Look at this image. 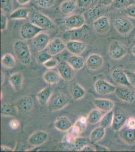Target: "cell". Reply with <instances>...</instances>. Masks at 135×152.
<instances>
[{
  "label": "cell",
  "mask_w": 135,
  "mask_h": 152,
  "mask_svg": "<svg viewBox=\"0 0 135 152\" xmlns=\"http://www.w3.org/2000/svg\"><path fill=\"white\" fill-rule=\"evenodd\" d=\"M13 50L17 60L24 66L31 63V53L29 45L25 41L17 40L13 45Z\"/></svg>",
  "instance_id": "6da1fadb"
},
{
  "label": "cell",
  "mask_w": 135,
  "mask_h": 152,
  "mask_svg": "<svg viewBox=\"0 0 135 152\" xmlns=\"http://www.w3.org/2000/svg\"><path fill=\"white\" fill-rule=\"evenodd\" d=\"M43 30L50 31L55 29L56 24L50 18L41 12L33 11L30 16V21Z\"/></svg>",
  "instance_id": "7a4b0ae2"
},
{
  "label": "cell",
  "mask_w": 135,
  "mask_h": 152,
  "mask_svg": "<svg viewBox=\"0 0 135 152\" xmlns=\"http://www.w3.org/2000/svg\"><path fill=\"white\" fill-rule=\"evenodd\" d=\"M89 36V28L85 24L81 28L75 29H68L64 32L63 38L67 41H83L88 38Z\"/></svg>",
  "instance_id": "3957f363"
},
{
  "label": "cell",
  "mask_w": 135,
  "mask_h": 152,
  "mask_svg": "<svg viewBox=\"0 0 135 152\" xmlns=\"http://www.w3.org/2000/svg\"><path fill=\"white\" fill-rule=\"evenodd\" d=\"M69 103V99L65 94L58 92L51 95L48 102V107L50 111H60L66 107Z\"/></svg>",
  "instance_id": "277c9868"
},
{
  "label": "cell",
  "mask_w": 135,
  "mask_h": 152,
  "mask_svg": "<svg viewBox=\"0 0 135 152\" xmlns=\"http://www.w3.org/2000/svg\"><path fill=\"white\" fill-rule=\"evenodd\" d=\"M128 48L124 44L119 41H113L110 44L108 53L110 57L114 60L122 58L128 53Z\"/></svg>",
  "instance_id": "5b68a950"
},
{
  "label": "cell",
  "mask_w": 135,
  "mask_h": 152,
  "mask_svg": "<svg viewBox=\"0 0 135 152\" xmlns=\"http://www.w3.org/2000/svg\"><path fill=\"white\" fill-rule=\"evenodd\" d=\"M43 30L30 22L23 23L20 29V35L24 40L32 39Z\"/></svg>",
  "instance_id": "8992f818"
},
{
  "label": "cell",
  "mask_w": 135,
  "mask_h": 152,
  "mask_svg": "<svg viewBox=\"0 0 135 152\" xmlns=\"http://www.w3.org/2000/svg\"><path fill=\"white\" fill-rule=\"evenodd\" d=\"M87 118L81 117L77 120L72 127L68 130V138L70 141H74L75 138L78 137L81 133L84 132L87 127Z\"/></svg>",
  "instance_id": "52a82bcc"
},
{
  "label": "cell",
  "mask_w": 135,
  "mask_h": 152,
  "mask_svg": "<svg viewBox=\"0 0 135 152\" xmlns=\"http://www.w3.org/2000/svg\"><path fill=\"white\" fill-rule=\"evenodd\" d=\"M64 24L69 29L81 28L86 24L85 18L80 14H73L64 19Z\"/></svg>",
  "instance_id": "ba28073f"
},
{
  "label": "cell",
  "mask_w": 135,
  "mask_h": 152,
  "mask_svg": "<svg viewBox=\"0 0 135 152\" xmlns=\"http://www.w3.org/2000/svg\"><path fill=\"white\" fill-rule=\"evenodd\" d=\"M113 26L120 34L127 35L132 31L134 26L132 22L127 18L120 17L115 19Z\"/></svg>",
  "instance_id": "9c48e42d"
},
{
  "label": "cell",
  "mask_w": 135,
  "mask_h": 152,
  "mask_svg": "<svg viewBox=\"0 0 135 152\" xmlns=\"http://www.w3.org/2000/svg\"><path fill=\"white\" fill-rule=\"evenodd\" d=\"M115 94L118 99L123 102L130 104L135 102V92L128 86H121L116 87Z\"/></svg>",
  "instance_id": "30bf717a"
},
{
  "label": "cell",
  "mask_w": 135,
  "mask_h": 152,
  "mask_svg": "<svg viewBox=\"0 0 135 152\" xmlns=\"http://www.w3.org/2000/svg\"><path fill=\"white\" fill-rule=\"evenodd\" d=\"M92 28L99 34H104L108 33L110 28V18L106 15L99 16L93 21Z\"/></svg>",
  "instance_id": "8fae6325"
},
{
  "label": "cell",
  "mask_w": 135,
  "mask_h": 152,
  "mask_svg": "<svg viewBox=\"0 0 135 152\" xmlns=\"http://www.w3.org/2000/svg\"><path fill=\"white\" fill-rule=\"evenodd\" d=\"M94 88L97 94L105 95L115 92L116 87L104 80L99 79L94 83Z\"/></svg>",
  "instance_id": "7c38bea8"
},
{
  "label": "cell",
  "mask_w": 135,
  "mask_h": 152,
  "mask_svg": "<svg viewBox=\"0 0 135 152\" xmlns=\"http://www.w3.org/2000/svg\"><path fill=\"white\" fill-rule=\"evenodd\" d=\"M66 48V44L58 38H56L50 41L45 50L51 56H55L63 51Z\"/></svg>",
  "instance_id": "4fadbf2b"
},
{
  "label": "cell",
  "mask_w": 135,
  "mask_h": 152,
  "mask_svg": "<svg viewBox=\"0 0 135 152\" xmlns=\"http://www.w3.org/2000/svg\"><path fill=\"white\" fill-rule=\"evenodd\" d=\"M34 100L30 96H24L18 99L16 105L19 113H26L32 111L34 107Z\"/></svg>",
  "instance_id": "5bb4252c"
},
{
  "label": "cell",
  "mask_w": 135,
  "mask_h": 152,
  "mask_svg": "<svg viewBox=\"0 0 135 152\" xmlns=\"http://www.w3.org/2000/svg\"><path fill=\"white\" fill-rule=\"evenodd\" d=\"M128 117L126 114L120 110H116L114 112L112 128L115 132H119L126 124Z\"/></svg>",
  "instance_id": "9a60e30c"
},
{
  "label": "cell",
  "mask_w": 135,
  "mask_h": 152,
  "mask_svg": "<svg viewBox=\"0 0 135 152\" xmlns=\"http://www.w3.org/2000/svg\"><path fill=\"white\" fill-rule=\"evenodd\" d=\"M75 71L67 61L61 62L58 66V72L61 77L66 81H70L73 79Z\"/></svg>",
  "instance_id": "2e32d148"
},
{
  "label": "cell",
  "mask_w": 135,
  "mask_h": 152,
  "mask_svg": "<svg viewBox=\"0 0 135 152\" xmlns=\"http://www.w3.org/2000/svg\"><path fill=\"white\" fill-rule=\"evenodd\" d=\"M50 42V35L42 31L32 39L33 45L38 51L45 49Z\"/></svg>",
  "instance_id": "e0dca14e"
},
{
  "label": "cell",
  "mask_w": 135,
  "mask_h": 152,
  "mask_svg": "<svg viewBox=\"0 0 135 152\" xmlns=\"http://www.w3.org/2000/svg\"><path fill=\"white\" fill-rule=\"evenodd\" d=\"M48 135L43 130H38L34 132L28 139V143L32 146L38 147L45 143L48 140Z\"/></svg>",
  "instance_id": "ac0fdd59"
},
{
  "label": "cell",
  "mask_w": 135,
  "mask_h": 152,
  "mask_svg": "<svg viewBox=\"0 0 135 152\" xmlns=\"http://www.w3.org/2000/svg\"><path fill=\"white\" fill-rule=\"evenodd\" d=\"M111 75L113 80L118 85L128 87L131 85L125 70L121 69V68H115L112 72Z\"/></svg>",
  "instance_id": "d6986e66"
},
{
  "label": "cell",
  "mask_w": 135,
  "mask_h": 152,
  "mask_svg": "<svg viewBox=\"0 0 135 152\" xmlns=\"http://www.w3.org/2000/svg\"><path fill=\"white\" fill-rule=\"evenodd\" d=\"M104 64L103 57L98 54H92L87 57L86 61L87 67L92 71H96L103 66Z\"/></svg>",
  "instance_id": "ffe728a7"
},
{
  "label": "cell",
  "mask_w": 135,
  "mask_h": 152,
  "mask_svg": "<svg viewBox=\"0 0 135 152\" xmlns=\"http://www.w3.org/2000/svg\"><path fill=\"white\" fill-rule=\"evenodd\" d=\"M86 44L82 41H69L66 43V49L74 55H80L86 49Z\"/></svg>",
  "instance_id": "44dd1931"
},
{
  "label": "cell",
  "mask_w": 135,
  "mask_h": 152,
  "mask_svg": "<svg viewBox=\"0 0 135 152\" xmlns=\"http://www.w3.org/2000/svg\"><path fill=\"white\" fill-rule=\"evenodd\" d=\"M119 136L125 143L130 145L135 144V128L124 126L119 131Z\"/></svg>",
  "instance_id": "7402d4cb"
},
{
  "label": "cell",
  "mask_w": 135,
  "mask_h": 152,
  "mask_svg": "<svg viewBox=\"0 0 135 152\" xmlns=\"http://www.w3.org/2000/svg\"><path fill=\"white\" fill-rule=\"evenodd\" d=\"M93 102L97 109L103 112H108L113 110L115 107L114 102L108 99H95Z\"/></svg>",
  "instance_id": "603a6c76"
},
{
  "label": "cell",
  "mask_w": 135,
  "mask_h": 152,
  "mask_svg": "<svg viewBox=\"0 0 135 152\" xmlns=\"http://www.w3.org/2000/svg\"><path fill=\"white\" fill-rule=\"evenodd\" d=\"M54 127L58 131L66 132L68 131L73 126L72 122L66 116L58 118L53 124Z\"/></svg>",
  "instance_id": "cb8c5ba5"
},
{
  "label": "cell",
  "mask_w": 135,
  "mask_h": 152,
  "mask_svg": "<svg viewBox=\"0 0 135 152\" xmlns=\"http://www.w3.org/2000/svg\"><path fill=\"white\" fill-rule=\"evenodd\" d=\"M23 80V75L22 73L19 72L12 74L9 79L10 84L16 91H18L21 89L22 87Z\"/></svg>",
  "instance_id": "d4e9b609"
},
{
  "label": "cell",
  "mask_w": 135,
  "mask_h": 152,
  "mask_svg": "<svg viewBox=\"0 0 135 152\" xmlns=\"http://www.w3.org/2000/svg\"><path fill=\"white\" fill-rule=\"evenodd\" d=\"M53 94V89L51 87H46L40 91L36 95L38 103L41 106L45 105L50 100Z\"/></svg>",
  "instance_id": "484cf974"
},
{
  "label": "cell",
  "mask_w": 135,
  "mask_h": 152,
  "mask_svg": "<svg viewBox=\"0 0 135 152\" xmlns=\"http://www.w3.org/2000/svg\"><path fill=\"white\" fill-rule=\"evenodd\" d=\"M67 62L75 71H79L84 67L86 61L84 58L79 55H73L67 59Z\"/></svg>",
  "instance_id": "4316f807"
},
{
  "label": "cell",
  "mask_w": 135,
  "mask_h": 152,
  "mask_svg": "<svg viewBox=\"0 0 135 152\" xmlns=\"http://www.w3.org/2000/svg\"><path fill=\"white\" fill-rule=\"evenodd\" d=\"M19 113L16 105L7 103H2L1 107V115L5 117H14Z\"/></svg>",
  "instance_id": "83f0119b"
},
{
  "label": "cell",
  "mask_w": 135,
  "mask_h": 152,
  "mask_svg": "<svg viewBox=\"0 0 135 152\" xmlns=\"http://www.w3.org/2000/svg\"><path fill=\"white\" fill-rule=\"evenodd\" d=\"M30 13V10L27 8H19L12 11L10 14L9 18L14 20L26 19L29 18Z\"/></svg>",
  "instance_id": "f1b7e54d"
},
{
  "label": "cell",
  "mask_w": 135,
  "mask_h": 152,
  "mask_svg": "<svg viewBox=\"0 0 135 152\" xmlns=\"http://www.w3.org/2000/svg\"><path fill=\"white\" fill-rule=\"evenodd\" d=\"M70 93L74 100H79L85 95L86 91L80 84L75 83L70 87Z\"/></svg>",
  "instance_id": "f546056e"
},
{
  "label": "cell",
  "mask_w": 135,
  "mask_h": 152,
  "mask_svg": "<svg viewBox=\"0 0 135 152\" xmlns=\"http://www.w3.org/2000/svg\"><path fill=\"white\" fill-rule=\"evenodd\" d=\"M77 7V4L73 0H66L62 2L60 5V11L65 15H69L72 13Z\"/></svg>",
  "instance_id": "4dcf8cb0"
},
{
  "label": "cell",
  "mask_w": 135,
  "mask_h": 152,
  "mask_svg": "<svg viewBox=\"0 0 135 152\" xmlns=\"http://www.w3.org/2000/svg\"><path fill=\"white\" fill-rule=\"evenodd\" d=\"M60 76L58 72L53 70H49L45 72L43 76L45 81L48 84L53 85L58 83L60 80Z\"/></svg>",
  "instance_id": "1f68e13d"
},
{
  "label": "cell",
  "mask_w": 135,
  "mask_h": 152,
  "mask_svg": "<svg viewBox=\"0 0 135 152\" xmlns=\"http://www.w3.org/2000/svg\"><path fill=\"white\" fill-rule=\"evenodd\" d=\"M105 135V129L101 126L95 128L90 135V140L91 142L93 143H97V142L102 140Z\"/></svg>",
  "instance_id": "d6a6232c"
},
{
  "label": "cell",
  "mask_w": 135,
  "mask_h": 152,
  "mask_svg": "<svg viewBox=\"0 0 135 152\" xmlns=\"http://www.w3.org/2000/svg\"><path fill=\"white\" fill-rule=\"evenodd\" d=\"M103 116V114L100 110L98 109H93L88 114L87 120L90 124H96L100 122Z\"/></svg>",
  "instance_id": "836d02e7"
},
{
  "label": "cell",
  "mask_w": 135,
  "mask_h": 152,
  "mask_svg": "<svg viewBox=\"0 0 135 152\" xmlns=\"http://www.w3.org/2000/svg\"><path fill=\"white\" fill-rule=\"evenodd\" d=\"M1 64L5 68L11 69L15 66V58L11 54L6 53L2 56Z\"/></svg>",
  "instance_id": "e575fe53"
},
{
  "label": "cell",
  "mask_w": 135,
  "mask_h": 152,
  "mask_svg": "<svg viewBox=\"0 0 135 152\" xmlns=\"http://www.w3.org/2000/svg\"><path fill=\"white\" fill-rule=\"evenodd\" d=\"M114 112H115L113 110L106 112V114L103 116L101 120L100 121V126L105 129L111 127L113 124Z\"/></svg>",
  "instance_id": "d590c367"
},
{
  "label": "cell",
  "mask_w": 135,
  "mask_h": 152,
  "mask_svg": "<svg viewBox=\"0 0 135 152\" xmlns=\"http://www.w3.org/2000/svg\"><path fill=\"white\" fill-rule=\"evenodd\" d=\"M74 145L77 150L80 151L81 149L86 145H90L91 142L90 138L85 137H77L74 140Z\"/></svg>",
  "instance_id": "8d00e7d4"
},
{
  "label": "cell",
  "mask_w": 135,
  "mask_h": 152,
  "mask_svg": "<svg viewBox=\"0 0 135 152\" xmlns=\"http://www.w3.org/2000/svg\"><path fill=\"white\" fill-rule=\"evenodd\" d=\"M53 57L50 54L48 53L45 49L41 50L38 52L36 56V61L38 64H43L48 59Z\"/></svg>",
  "instance_id": "74e56055"
},
{
  "label": "cell",
  "mask_w": 135,
  "mask_h": 152,
  "mask_svg": "<svg viewBox=\"0 0 135 152\" xmlns=\"http://www.w3.org/2000/svg\"><path fill=\"white\" fill-rule=\"evenodd\" d=\"M13 8V0H1V8L2 12L9 13Z\"/></svg>",
  "instance_id": "f35d334b"
},
{
  "label": "cell",
  "mask_w": 135,
  "mask_h": 152,
  "mask_svg": "<svg viewBox=\"0 0 135 152\" xmlns=\"http://www.w3.org/2000/svg\"><path fill=\"white\" fill-rule=\"evenodd\" d=\"M37 5L43 9H49L55 4V0H35Z\"/></svg>",
  "instance_id": "ab89813d"
},
{
  "label": "cell",
  "mask_w": 135,
  "mask_h": 152,
  "mask_svg": "<svg viewBox=\"0 0 135 152\" xmlns=\"http://www.w3.org/2000/svg\"><path fill=\"white\" fill-rule=\"evenodd\" d=\"M101 8L102 6L97 4V5L95 6V7L92 8L90 9L88 11V16L90 19H93V18H99V15L100 14V12L101 11Z\"/></svg>",
  "instance_id": "60d3db41"
},
{
  "label": "cell",
  "mask_w": 135,
  "mask_h": 152,
  "mask_svg": "<svg viewBox=\"0 0 135 152\" xmlns=\"http://www.w3.org/2000/svg\"><path fill=\"white\" fill-rule=\"evenodd\" d=\"M77 7L79 9L85 10L89 8L94 3V0H76Z\"/></svg>",
  "instance_id": "b9f144b4"
},
{
  "label": "cell",
  "mask_w": 135,
  "mask_h": 152,
  "mask_svg": "<svg viewBox=\"0 0 135 152\" xmlns=\"http://www.w3.org/2000/svg\"><path fill=\"white\" fill-rule=\"evenodd\" d=\"M112 5L115 9H121L127 7L129 3L128 0H114Z\"/></svg>",
  "instance_id": "7bdbcfd3"
},
{
  "label": "cell",
  "mask_w": 135,
  "mask_h": 152,
  "mask_svg": "<svg viewBox=\"0 0 135 152\" xmlns=\"http://www.w3.org/2000/svg\"><path fill=\"white\" fill-rule=\"evenodd\" d=\"M43 65L46 69H52L56 67V66H58V62L56 59L53 57L50 59H48V61H46V62H45Z\"/></svg>",
  "instance_id": "ee69618b"
},
{
  "label": "cell",
  "mask_w": 135,
  "mask_h": 152,
  "mask_svg": "<svg viewBox=\"0 0 135 152\" xmlns=\"http://www.w3.org/2000/svg\"><path fill=\"white\" fill-rule=\"evenodd\" d=\"M125 13L130 18H135V5H129L126 7Z\"/></svg>",
  "instance_id": "f6af8a7d"
},
{
  "label": "cell",
  "mask_w": 135,
  "mask_h": 152,
  "mask_svg": "<svg viewBox=\"0 0 135 152\" xmlns=\"http://www.w3.org/2000/svg\"><path fill=\"white\" fill-rule=\"evenodd\" d=\"M131 85L135 88V72L133 71L125 70Z\"/></svg>",
  "instance_id": "bcb514c9"
},
{
  "label": "cell",
  "mask_w": 135,
  "mask_h": 152,
  "mask_svg": "<svg viewBox=\"0 0 135 152\" xmlns=\"http://www.w3.org/2000/svg\"><path fill=\"white\" fill-rule=\"evenodd\" d=\"M8 26V18L7 16L2 12L1 15V31L7 29Z\"/></svg>",
  "instance_id": "7dc6e473"
},
{
  "label": "cell",
  "mask_w": 135,
  "mask_h": 152,
  "mask_svg": "<svg viewBox=\"0 0 135 152\" xmlns=\"http://www.w3.org/2000/svg\"><path fill=\"white\" fill-rule=\"evenodd\" d=\"M126 126L130 128H135V117H130L127 120Z\"/></svg>",
  "instance_id": "c3c4849f"
},
{
  "label": "cell",
  "mask_w": 135,
  "mask_h": 152,
  "mask_svg": "<svg viewBox=\"0 0 135 152\" xmlns=\"http://www.w3.org/2000/svg\"><path fill=\"white\" fill-rule=\"evenodd\" d=\"M9 126L13 129H17L20 126L19 121L16 119H13L11 120L9 122Z\"/></svg>",
  "instance_id": "681fc988"
},
{
  "label": "cell",
  "mask_w": 135,
  "mask_h": 152,
  "mask_svg": "<svg viewBox=\"0 0 135 152\" xmlns=\"http://www.w3.org/2000/svg\"><path fill=\"white\" fill-rule=\"evenodd\" d=\"M114 0H98V4L101 6L102 7H108L110 5Z\"/></svg>",
  "instance_id": "f907efd6"
},
{
  "label": "cell",
  "mask_w": 135,
  "mask_h": 152,
  "mask_svg": "<svg viewBox=\"0 0 135 152\" xmlns=\"http://www.w3.org/2000/svg\"><path fill=\"white\" fill-rule=\"evenodd\" d=\"M94 148L95 151H110L108 148L103 145H94Z\"/></svg>",
  "instance_id": "816d5d0a"
},
{
  "label": "cell",
  "mask_w": 135,
  "mask_h": 152,
  "mask_svg": "<svg viewBox=\"0 0 135 152\" xmlns=\"http://www.w3.org/2000/svg\"><path fill=\"white\" fill-rule=\"evenodd\" d=\"M80 151H82V152H90V151H95V148L91 147L90 145H86L85 147H83L82 149H81Z\"/></svg>",
  "instance_id": "f5cc1de1"
},
{
  "label": "cell",
  "mask_w": 135,
  "mask_h": 152,
  "mask_svg": "<svg viewBox=\"0 0 135 152\" xmlns=\"http://www.w3.org/2000/svg\"><path fill=\"white\" fill-rule=\"evenodd\" d=\"M18 3L21 5H25L31 2V0H16Z\"/></svg>",
  "instance_id": "db71d44e"
},
{
  "label": "cell",
  "mask_w": 135,
  "mask_h": 152,
  "mask_svg": "<svg viewBox=\"0 0 135 152\" xmlns=\"http://www.w3.org/2000/svg\"><path fill=\"white\" fill-rule=\"evenodd\" d=\"M13 151V149L9 147H7V146L1 145V151H2V152H11Z\"/></svg>",
  "instance_id": "11a10c76"
},
{
  "label": "cell",
  "mask_w": 135,
  "mask_h": 152,
  "mask_svg": "<svg viewBox=\"0 0 135 152\" xmlns=\"http://www.w3.org/2000/svg\"><path fill=\"white\" fill-rule=\"evenodd\" d=\"M1 85H2L4 83L5 79V75H4V73H3L2 72H1Z\"/></svg>",
  "instance_id": "9f6ffc18"
},
{
  "label": "cell",
  "mask_w": 135,
  "mask_h": 152,
  "mask_svg": "<svg viewBox=\"0 0 135 152\" xmlns=\"http://www.w3.org/2000/svg\"><path fill=\"white\" fill-rule=\"evenodd\" d=\"M129 5H135V0H128Z\"/></svg>",
  "instance_id": "6f0895ef"
},
{
  "label": "cell",
  "mask_w": 135,
  "mask_h": 152,
  "mask_svg": "<svg viewBox=\"0 0 135 152\" xmlns=\"http://www.w3.org/2000/svg\"><path fill=\"white\" fill-rule=\"evenodd\" d=\"M132 53L134 56H135V45H134L133 47H132V50H131Z\"/></svg>",
  "instance_id": "680465c9"
},
{
  "label": "cell",
  "mask_w": 135,
  "mask_h": 152,
  "mask_svg": "<svg viewBox=\"0 0 135 152\" xmlns=\"http://www.w3.org/2000/svg\"><path fill=\"white\" fill-rule=\"evenodd\" d=\"M134 72H135V66H134Z\"/></svg>",
  "instance_id": "91938a15"
},
{
  "label": "cell",
  "mask_w": 135,
  "mask_h": 152,
  "mask_svg": "<svg viewBox=\"0 0 135 152\" xmlns=\"http://www.w3.org/2000/svg\"><path fill=\"white\" fill-rule=\"evenodd\" d=\"M134 41H135V38H134Z\"/></svg>",
  "instance_id": "94428289"
}]
</instances>
